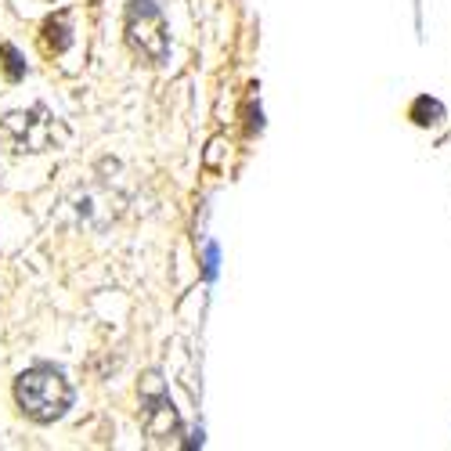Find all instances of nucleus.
I'll return each instance as SVG.
<instances>
[{
  "label": "nucleus",
  "instance_id": "20e7f679",
  "mask_svg": "<svg viewBox=\"0 0 451 451\" xmlns=\"http://www.w3.org/2000/svg\"><path fill=\"white\" fill-rule=\"evenodd\" d=\"M62 138H66L62 123L43 105H36L33 112H11L0 123V141H8L15 152H47Z\"/></svg>",
  "mask_w": 451,
  "mask_h": 451
},
{
  "label": "nucleus",
  "instance_id": "f03ea898",
  "mask_svg": "<svg viewBox=\"0 0 451 451\" xmlns=\"http://www.w3.org/2000/svg\"><path fill=\"white\" fill-rule=\"evenodd\" d=\"M138 398H141V430L148 437L152 447H166V444H177L181 437V419L177 408L170 401V390H166L159 372H145L141 386H138Z\"/></svg>",
  "mask_w": 451,
  "mask_h": 451
},
{
  "label": "nucleus",
  "instance_id": "6e6552de",
  "mask_svg": "<svg viewBox=\"0 0 451 451\" xmlns=\"http://www.w3.org/2000/svg\"><path fill=\"white\" fill-rule=\"evenodd\" d=\"M206 274H217V246H206Z\"/></svg>",
  "mask_w": 451,
  "mask_h": 451
},
{
  "label": "nucleus",
  "instance_id": "f257e3e1",
  "mask_svg": "<svg viewBox=\"0 0 451 451\" xmlns=\"http://www.w3.org/2000/svg\"><path fill=\"white\" fill-rule=\"evenodd\" d=\"M15 401L26 412V419L47 426V423L62 419L69 412V405H73V386H69V379L58 368L36 365V368H26L15 379Z\"/></svg>",
  "mask_w": 451,
  "mask_h": 451
},
{
  "label": "nucleus",
  "instance_id": "0eeeda50",
  "mask_svg": "<svg viewBox=\"0 0 451 451\" xmlns=\"http://www.w3.org/2000/svg\"><path fill=\"white\" fill-rule=\"evenodd\" d=\"M0 58H4V73H8V80H11V83H19V80L26 76V62L19 58V51H15L11 43L0 47Z\"/></svg>",
  "mask_w": 451,
  "mask_h": 451
},
{
  "label": "nucleus",
  "instance_id": "423d86ee",
  "mask_svg": "<svg viewBox=\"0 0 451 451\" xmlns=\"http://www.w3.org/2000/svg\"><path fill=\"white\" fill-rule=\"evenodd\" d=\"M412 123L415 127H433V123H440L444 120V105L437 101V98H430V94H423V98H415V105H412Z\"/></svg>",
  "mask_w": 451,
  "mask_h": 451
},
{
  "label": "nucleus",
  "instance_id": "39448f33",
  "mask_svg": "<svg viewBox=\"0 0 451 451\" xmlns=\"http://www.w3.org/2000/svg\"><path fill=\"white\" fill-rule=\"evenodd\" d=\"M69 43H73V19H69L66 11L43 22V29H40V47H43L47 54H62V51H69Z\"/></svg>",
  "mask_w": 451,
  "mask_h": 451
},
{
  "label": "nucleus",
  "instance_id": "7ed1b4c3",
  "mask_svg": "<svg viewBox=\"0 0 451 451\" xmlns=\"http://www.w3.org/2000/svg\"><path fill=\"white\" fill-rule=\"evenodd\" d=\"M123 29H127V43H130L134 54H141V58L152 62V66L166 62V54H170V36H166L162 11L152 4V0H127Z\"/></svg>",
  "mask_w": 451,
  "mask_h": 451
}]
</instances>
